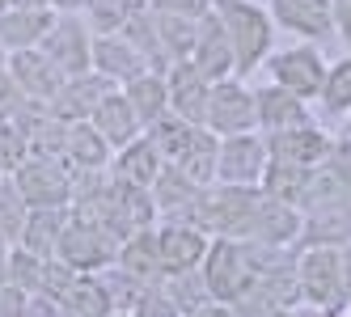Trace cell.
<instances>
[{
    "label": "cell",
    "mask_w": 351,
    "mask_h": 317,
    "mask_svg": "<svg viewBox=\"0 0 351 317\" xmlns=\"http://www.w3.org/2000/svg\"><path fill=\"white\" fill-rule=\"evenodd\" d=\"M93 72H102L106 81H136L144 72V55L136 51V47L128 38L119 34H97L93 38Z\"/></svg>",
    "instance_id": "2e32d148"
},
{
    "label": "cell",
    "mask_w": 351,
    "mask_h": 317,
    "mask_svg": "<svg viewBox=\"0 0 351 317\" xmlns=\"http://www.w3.org/2000/svg\"><path fill=\"white\" fill-rule=\"evenodd\" d=\"M9 246H13V241H9L5 233H0V254H9Z\"/></svg>",
    "instance_id": "b9f144b4"
},
{
    "label": "cell",
    "mask_w": 351,
    "mask_h": 317,
    "mask_svg": "<svg viewBox=\"0 0 351 317\" xmlns=\"http://www.w3.org/2000/svg\"><path fill=\"white\" fill-rule=\"evenodd\" d=\"M64 225H68V207H30V220H26V229H21V237L13 246L30 250L38 258H51L56 246H60Z\"/></svg>",
    "instance_id": "44dd1931"
},
{
    "label": "cell",
    "mask_w": 351,
    "mask_h": 317,
    "mask_svg": "<svg viewBox=\"0 0 351 317\" xmlns=\"http://www.w3.org/2000/svg\"><path fill=\"white\" fill-rule=\"evenodd\" d=\"M5 72H9V51L0 47V77H5Z\"/></svg>",
    "instance_id": "60d3db41"
},
{
    "label": "cell",
    "mask_w": 351,
    "mask_h": 317,
    "mask_svg": "<svg viewBox=\"0 0 351 317\" xmlns=\"http://www.w3.org/2000/svg\"><path fill=\"white\" fill-rule=\"evenodd\" d=\"M165 169V161H161V153H157V144L153 140H132L128 149H123V157H119V182H128V186H153L157 182V174Z\"/></svg>",
    "instance_id": "cb8c5ba5"
},
{
    "label": "cell",
    "mask_w": 351,
    "mask_h": 317,
    "mask_svg": "<svg viewBox=\"0 0 351 317\" xmlns=\"http://www.w3.org/2000/svg\"><path fill=\"white\" fill-rule=\"evenodd\" d=\"M0 178H9V174H0Z\"/></svg>",
    "instance_id": "bcb514c9"
},
{
    "label": "cell",
    "mask_w": 351,
    "mask_h": 317,
    "mask_svg": "<svg viewBox=\"0 0 351 317\" xmlns=\"http://www.w3.org/2000/svg\"><path fill=\"white\" fill-rule=\"evenodd\" d=\"M330 17H335V30L343 34V42L351 47V0H330Z\"/></svg>",
    "instance_id": "8d00e7d4"
},
{
    "label": "cell",
    "mask_w": 351,
    "mask_h": 317,
    "mask_svg": "<svg viewBox=\"0 0 351 317\" xmlns=\"http://www.w3.org/2000/svg\"><path fill=\"white\" fill-rule=\"evenodd\" d=\"M258 97V123L275 136V131H292V127H309V118H305V97H296L288 93L284 85H275V89H263L254 93Z\"/></svg>",
    "instance_id": "ffe728a7"
},
{
    "label": "cell",
    "mask_w": 351,
    "mask_h": 317,
    "mask_svg": "<svg viewBox=\"0 0 351 317\" xmlns=\"http://www.w3.org/2000/svg\"><path fill=\"white\" fill-rule=\"evenodd\" d=\"M106 93H114V81H106L102 72L89 68V72H81V77H68L64 89H60V97H56V102H47V110L60 114L64 123H81V118L93 114V106L102 102Z\"/></svg>",
    "instance_id": "7c38bea8"
},
{
    "label": "cell",
    "mask_w": 351,
    "mask_h": 317,
    "mask_svg": "<svg viewBox=\"0 0 351 317\" xmlns=\"http://www.w3.org/2000/svg\"><path fill=\"white\" fill-rule=\"evenodd\" d=\"M26 106H30V97L13 85V77L5 72V77H0V123H13V118L26 110Z\"/></svg>",
    "instance_id": "d6a6232c"
},
{
    "label": "cell",
    "mask_w": 351,
    "mask_h": 317,
    "mask_svg": "<svg viewBox=\"0 0 351 317\" xmlns=\"http://www.w3.org/2000/svg\"><path fill=\"white\" fill-rule=\"evenodd\" d=\"M56 258L68 262L72 271H97L106 266L110 258H119V246H114V233L97 229V225H85L68 212V225L60 233V246H56Z\"/></svg>",
    "instance_id": "5b68a950"
},
{
    "label": "cell",
    "mask_w": 351,
    "mask_h": 317,
    "mask_svg": "<svg viewBox=\"0 0 351 317\" xmlns=\"http://www.w3.org/2000/svg\"><path fill=\"white\" fill-rule=\"evenodd\" d=\"M110 317H132V313H110Z\"/></svg>",
    "instance_id": "f6af8a7d"
},
{
    "label": "cell",
    "mask_w": 351,
    "mask_h": 317,
    "mask_svg": "<svg viewBox=\"0 0 351 317\" xmlns=\"http://www.w3.org/2000/svg\"><path fill=\"white\" fill-rule=\"evenodd\" d=\"M212 0H153L157 13H182V17H204Z\"/></svg>",
    "instance_id": "d590c367"
},
{
    "label": "cell",
    "mask_w": 351,
    "mask_h": 317,
    "mask_svg": "<svg viewBox=\"0 0 351 317\" xmlns=\"http://www.w3.org/2000/svg\"><path fill=\"white\" fill-rule=\"evenodd\" d=\"M326 136L313 127H292V131H275L271 136V161H288V165H313L326 157Z\"/></svg>",
    "instance_id": "7402d4cb"
},
{
    "label": "cell",
    "mask_w": 351,
    "mask_h": 317,
    "mask_svg": "<svg viewBox=\"0 0 351 317\" xmlns=\"http://www.w3.org/2000/svg\"><path fill=\"white\" fill-rule=\"evenodd\" d=\"M165 89H169V110L178 114V118H186V123H204V118H208V93H212V81H208L191 60H178V64L169 68Z\"/></svg>",
    "instance_id": "8fae6325"
},
{
    "label": "cell",
    "mask_w": 351,
    "mask_h": 317,
    "mask_svg": "<svg viewBox=\"0 0 351 317\" xmlns=\"http://www.w3.org/2000/svg\"><path fill=\"white\" fill-rule=\"evenodd\" d=\"M9 178L17 182L21 199L30 207H72V169H68V161L30 153Z\"/></svg>",
    "instance_id": "7a4b0ae2"
},
{
    "label": "cell",
    "mask_w": 351,
    "mask_h": 317,
    "mask_svg": "<svg viewBox=\"0 0 351 317\" xmlns=\"http://www.w3.org/2000/svg\"><path fill=\"white\" fill-rule=\"evenodd\" d=\"M38 51L51 60V64L64 72V77H81V72L93 68V34L85 30V21H81V17L56 13L51 30H47L43 42H38Z\"/></svg>",
    "instance_id": "277c9868"
},
{
    "label": "cell",
    "mask_w": 351,
    "mask_h": 317,
    "mask_svg": "<svg viewBox=\"0 0 351 317\" xmlns=\"http://www.w3.org/2000/svg\"><path fill=\"white\" fill-rule=\"evenodd\" d=\"M263 317H288V313H284V309H267Z\"/></svg>",
    "instance_id": "7bdbcfd3"
},
{
    "label": "cell",
    "mask_w": 351,
    "mask_h": 317,
    "mask_svg": "<svg viewBox=\"0 0 351 317\" xmlns=\"http://www.w3.org/2000/svg\"><path fill=\"white\" fill-rule=\"evenodd\" d=\"M157 250H161L165 275H178V271H195L204 262L208 241L199 229H165V233H157Z\"/></svg>",
    "instance_id": "d6986e66"
},
{
    "label": "cell",
    "mask_w": 351,
    "mask_h": 317,
    "mask_svg": "<svg viewBox=\"0 0 351 317\" xmlns=\"http://www.w3.org/2000/svg\"><path fill=\"white\" fill-rule=\"evenodd\" d=\"M60 313L64 317H110L114 313L110 283H102L93 271H81L68 283V292L60 296Z\"/></svg>",
    "instance_id": "e0dca14e"
},
{
    "label": "cell",
    "mask_w": 351,
    "mask_h": 317,
    "mask_svg": "<svg viewBox=\"0 0 351 317\" xmlns=\"http://www.w3.org/2000/svg\"><path fill=\"white\" fill-rule=\"evenodd\" d=\"M51 21H56V9H47V5H9L0 13V47L9 55L38 47L43 34L51 30Z\"/></svg>",
    "instance_id": "4fadbf2b"
},
{
    "label": "cell",
    "mask_w": 351,
    "mask_h": 317,
    "mask_svg": "<svg viewBox=\"0 0 351 317\" xmlns=\"http://www.w3.org/2000/svg\"><path fill=\"white\" fill-rule=\"evenodd\" d=\"M89 123H93V131L102 136L110 149H128L132 140H140V118H136V110L128 102V93H106L102 102L93 106Z\"/></svg>",
    "instance_id": "9a60e30c"
},
{
    "label": "cell",
    "mask_w": 351,
    "mask_h": 317,
    "mask_svg": "<svg viewBox=\"0 0 351 317\" xmlns=\"http://www.w3.org/2000/svg\"><path fill=\"white\" fill-rule=\"evenodd\" d=\"M38 279H43V258L21 246H9V283H17L21 292H38Z\"/></svg>",
    "instance_id": "f546056e"
},
{
    "label": "cell",
    "mask_w": 351,
    "mask_h": 317,
    "mask_svg": "<svg viewBox=\"0 0 351 317\" xmlns=\"http://www.w3.org/2000/svg\"><path fill=\"white\" fill-rule=\"evenodd\" d=\"M26 220H30V203L21 199L13 178H0V233L9 241H17L21 229H26Z\"/></svg>",
    "instance_id": "f1b7e54d"
},
{
    "label": "cell",
    "mask_w": 351,
    "mask_h": 317,
    "mask_svg": "<svg viewBox=\"0 0 351 317\" xmlns=\"http://www.w3.org/2000/svg\"><path fill=\"white\" fill-rule=\"evenodd\" d=\"M26 296L17 283H0V317H26Z\"/></svg>",
    "instance_id": "e575fe53"
},
{
    "label": "cell",
    "mask_w": 351,
    "mask_h": 317,
    "mask_svg": "<svg viewBox=\"0 0 351 317\" xmlns=\"http://www.w3.org/2000/svg\"><path fill=\"white\" fill-rule=\"evenodd\" d=\"M119 262H123V271H128L132 279H157V275H165L161 250H157V237H153V233H144V229L132 233V237H123Z\"/></svg>",
    "instance_id": "d4e9b609"
},
{
    "label": "cell",
    "mask_w": 351,
    "mask_h": 317,
    "mask_svg": "<svg viewBox=\"0 0 351 317\" xmlns=\"http://www.w3.org/2000/svg\"><path fill=\"white\" fill-rule=\"evenodd\" d=\"M208 123L220 136H241L258 123V97L233 81H216L208 93Z\"/></svg>",
    "instance_id": "52a82bcc"
},
{
    "label": "cell",
    "mask_w": 351,
    "mask_h": 317,
    "mask_svg": "<svg viewBox=\"0 0 351 317\" xmlns=\"http://www.w3.org/2000/svg\"><path fill=\"white\" fill-rule=\"evenodd\" d=\"M30 157V140L17 123H0V174H13V169Z\"/></svg>",
    "instance_id": "1f68e13d"
},
{
    "label": "cell",
    "mask_w": 351,
    "mask_h": 317,
    "mask_svg": "<svg viewBox=\"0 0 351 317\" xmlns=\"http://www.w3.org/2000/svg\"><path fill=\"white\" fill-rule=\"evenodd\" d=\"M322 97H326V110H330V114H339V110H351V60H343L339 68H330V72H326Z\"/></svg>",
    "instance_id": "4dcf8cb0"
},
{
    "label": "cell",
    "mask_w": 351,
    "mask_h": 317,
    "mask_svg": "<svg viewBox=\"0 0 351 317\" xmlns=\"http://www.w3.org/2000/svg\"><path fill=\"white\" fill-rule=\"evenodd\" d=\"M186 317H233L229 309H220V305H199V309H191Z\"/></svg>",
    "instance_id": "74e56055"
},
{
    "label": "cell",
    "mask_w": 351,
    "mask_h": 317,
    "mask_svg": "<svg viewBox=\"0 0 351 317\" xmlns=\"http://www.w3.org/2000/svg\"><path fill=\"white\" fill-rule=\"evenodd\" d=\"M271 72H275V85H284L296 97H313L326 85V68H322L317 51H309V47H292V51L275 55Z\"/></svg>",
    "instance_id": "5bb4252c"
},
{
    "label": "cell",
    "mask_w": 351,
    "mask_h": 317,
    "mask_svg": "<svg viewBox=\"0 0 351 317\" xmlns=\"http://www.w3.org/2000/svg\"><path fill=\"white\" fill-rule=\"evenodd\" d=\"M9 77H13V85L26 93L30 102H43V106L56 102L60 89H64V81H68L64 72L38 51V47H26V51H13L9 55Z\"/></svg>",
    "instance_id": "ba28073f"
},
{
    "label": "cell",
    "mask_w": 351,
    "mask_h": 317,
    "mask_svg": "<svg viewBox=\"0 0 351 317\" xmlns=\"http://www.w3.org/2000/svg\"><path fill=\"white\" fill-rule=\"evenodd\" d=\"M267 194L280 203H305L309 194V165H288V161H271L267 169Z\"/></svg>",
    "instance_id": "4316f807"
},
{
    "label": "cell",
    "mask_w": 351,
    "mask_h": 317,
    "mask_svg": "<svg viewBox=\"0 0 351 317\" xmlns=\"http://www.w3.org/2000/svg\"><path fill=\"white\" fill-rule=\"evenodd\" d=\"M128 102H132V110H136L140 123H157V118L165 114V106H169V89H165L161 77L140 72L136 81H128Z\"/></svg>",
    "instance_id": "484cf974"
},
{
    "label": "cell",
    "mask_w": 351,
    "mask_h": 317,
    "mask_svg": "<svg viewBox=\"0 0 351 317\" xmlns=\"http://www.w3.org/2000/svg\"><path fill=\"white\" fill-rule=\"evenodd\" d=\"M106 153H110V144L93 131L89 118L68 123V140H64V161H68V169H102L106 165Z\"/></svg>",
    "instance_id": "603a6c76"
},
{
    "label": "cell",
    "mask_w": 351,
    "mask_h": 317,
    "mask_svg": "<svg viewBox=\"0 0 351 317\" xmlns=\"http://www.w3.org/2000/svg\"><path fill=\"white\" fill-rule=\"evenodd\" d=\"M191 64L204 72L212 85L224 81V77L237 68V60H233V42H229V34H224L220 17H216L212 9L199 17V34H195V47H191Z\"/></svg>",
    "instance_id": "30bf717a"
},
{
    "label": "cell",
    "mask_w": 351,
    "mask_h": 317,
    "mask_svg": "<svg viewBox=\"0 0 351 317\" xmlns=\"http://www.w3.org/2000/svg\"><path fill=\"white\" fill-rule=\"evenodd\" d=\"M212 13L220 17L224 34L233 42V60H237V72H250L271 47V21L267 13H258L254 5L245 0H212Z\"/></svg>",
    "instance_id": "6da1fadb"
},
{
    "label": "cell",
    "mask_w": 351,
    "mask_h": 317,
    "mask_svg": "<svg viewBox=\"0 0 351 317\" xmlns=\"http://www.w3.org/2000/svg\"><path fill=\"white\" fill-rule=\"evenodd\" d=\"M0 283H9V254H0Z\"/></svg>",
    "instance_id": "ab89813d"
},
{
    "label": "cell",
    "mask_w": 351,
    "mask_h": 317,
    "mask_svg": "<svg viewBox=\"0 0 351 317\" xmlns=\"http://www.w3.org/2000/svg\"><path fill=\"white\" fill-rule=\"evenodd\" d=\"M267 174V144L254 136H229L216 153V178L229 186H250Z\"/></svg>",
    "instance_id": "9c48e42d"
},
{
    "label": "cell",
    "mask_w": 351,
    "mask_h": 317,
    "mask_svg": "<svg viewBox=\"0 0 351 317\" xmlns=\"http://www.w3.org/2000/svg\"><path fill=\"white\" fill-rule=\"evenodd\" d=\"M271 13L280 26H288L296 34H309V38H326L335 30L330 0H271Z\"/></svg>",
    "instance_id": "ac0fdd59"
},
{
    "label": "cell",
    "mask_w": 351,
    "mask_h": 317,
    "mask_svg": "<svg viewBox=\"0 0 351 317\" xmlns=\"http://www.w3.org/2000/svg\"><path fill=\"white\" fill-rule=\"evenodd\" d=\"M85 9H89V21L102 34H119L144 9V0H85Z\"/></svg>",
    "instance_id": "83f0119b"
},
{
    "label": "cell",
    "mask_w": 351,
    "mask_h": 317,
    "mask_svg": "<svg viewBox=\"0 0 351 317\" xmlns=\"http://www.w3.org/2000/svg\"><path fill=\"white\" fill-rule=\"evenodd\" d=\"M296 283H300V292H305L313 305H335V301H343V292H347V271H343L339 250L313 246L305 258H300Z\"/></svg>",
    "instance_id": "8992f818"
},
{
    "label": "cell",
    "mask_w": 351,
    "mask_h": 317,
    "mask_svg": "<svg viewBox=\"0 0 351 317\" xmlns=\"http://www.w3.org/2000/svg\"><path fill=\"white\" fill-rule=\"evenodd\" d=\"M204 283L216 301H237L245 296V288L258 279V262L245 246H233V241H216V246L204 254Z\"/></svg>",
    "instance_id": "3957f363"
},
{
    "label": "cell",
    "mask_w": 351,
    "mask_h": 317,
    "mask_svg": "<svg viewBox=\"0 0 351 317\" xmlns=\"http://www.w3.org/2000/svg\"><path fill=\"white\" fill-rule=\"evenodd\" d=\"M132 317H178V305L169 296H157V292H144V296L132 305Z\"/></svg>",
    "instance_id": "836d02e7"
},
{
    "label": "cell",
    "mask_w": 351,
    "mask_h": 317,
    "mask_svg": "<svg viewBox=\"0 0 351 317\" xmlns=\"http://www.w3.org/2000/svg\"><path fill=\"white\" fill-rule=\"evenodd\" d=\"M56 13H68V9H77V5H85V0H47Z\"/></svg>",
    "instance_id": "f35d334b"
},
{
    "label": "cell",
    "mask_w": 351,
    "mask_h": 317,
    "mask_svg": "<svg viewBox=\"0 0 351 317\" xmlns=\"http://www.w3.org/2000/svg\"><path fill=\"white\" fill-rule=\"evenodd\" d=\"M5 9H9V0H0V13H5Z\"/></svg>",
    "instance_id": "ee69618b"
}]
</instances>
